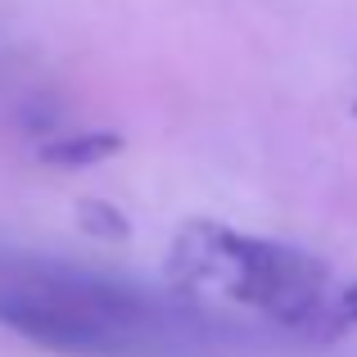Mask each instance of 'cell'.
Returning a JSON list of instances; mask_svg holds the SVG:
<instances>
[{
	"label": "cell",
	"mask_w": 357,
	"mask_h": 357,
	"mask_svg": "<svg viewBox=\"0 0 357 357\" xmlns=\"http://www.w3.org/2000/svg\"><path fill=\"white\" fill-rule=\"evenodd\" d=\"M167 276L204 303L258 312L317 344H331L349 326L340 298L331 303V267L321 258L218 222H190L176 231Z\"/></svg>",
	"instance_id": "obj_1"
},
{
	"label": "cell",
	"mask_w": 357,
	"mask_h": 357,
	"mask_svg": "<svg viewBox=\"0 0 357 357\" xmlns=\"http://www.w3.org/2000/svg\"><path fill=\"white\" fill-rule=\"evenodd\" d=\"M0 326L63 357H136L158 317L136 289L96 276H18L0 285Z\"/></svg>",
	"instance_id": "obj_2"
},
{
	"label": "cell",
	"mask_w": 357,
	"mask_h": 357,
	"mask_svg": "<svg viewBox=\"0 0 357 357\" xmlns=\"http://www.w3.org/2000/svg\"><path fill=\"white\" fill-rule=\"evenodd\" d=\"M36 154H41V163L73 172V167H91V163H105V158L122 154V136L118 131H68V136L45 140Z\"/></svg>",
	"instance_id": "obj_3"
},
{
	"label": "cell",
	"mask_w": 357,
	"mask_h": 357,
	"mask_svg": "<svg viewBox=\"0 0 357 357\" xmlns=\"http://www.w3.org/2000/svg\"><path fill=\"white\" fill-rule=\"evenodd\" d=\"M77 227L96 240H131V222L122 218L114 204H100V199H82L77 204Z\"/></svg>",
	"instance_id": "obj_4"
},
{
	"label": "cell",
	"mask_w": 357,
	"mask_h": 357,
	"mask_svg": "<svg viewBox=\"0 0 357 357\" xmlns=\"http://www.w3.org/2000/svg\"><path fill=\"white\" fill-rule=\"evenodd\" d=\"M340 307H344V317H349V321H357V285H349L340 294Z\"/></svg>",
	"instance_id": "obj_5"
}]
</instances>
